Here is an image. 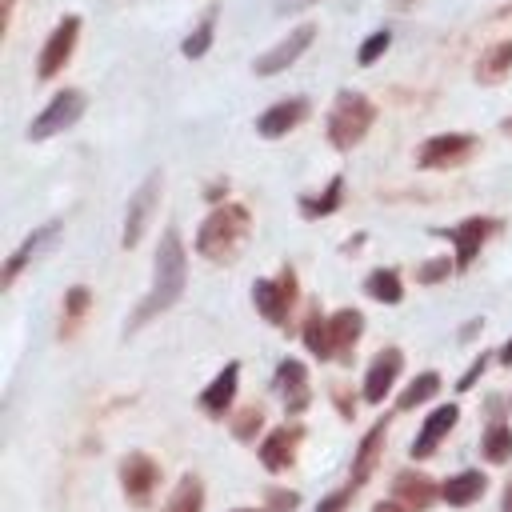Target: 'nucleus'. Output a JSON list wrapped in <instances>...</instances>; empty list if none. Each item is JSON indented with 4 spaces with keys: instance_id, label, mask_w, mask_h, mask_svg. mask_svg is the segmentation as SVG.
Here are the masks:
<instances>
[{
    "instance_id": "obj_32",
    "label": "nucleus",
    "mask_w": 512,
    "mask_h": 512,
    "mask_svg": "<svg viewBox=\"0 0 512 512\" xmlns=\"http://www.w3.org/2000/svg\"><path fill=\"white\" fill-rule=\"evenodd\" d=\"M84 308H88V288H72V292H68V300H64L68 324H76V320L84 316Z\"/></svg>"
},
{
    "instance_id": "obj_27",
    "label": "nucleus",
    "mask_w": 512,
    "mask_h": 512,
    "mask_svg": "<svg viewBox=\"0 0 512 512\" xmlns=\"http://www.w3.org/2000/svg\"><path fill=\"white\" fill-rule=\"evenodd\" d=\"M484 456H488L492 464H504V460H512V428H504V424H492V428L484 432Z\"/></svg>"
},
{
    "instance_id": "obj_19",
    "label": "nucleus",
    "mask_w": 512,
    "mask_h": 512,
    "mask_svg": "<svg viewBox=\"0 0 512 512\" xmlns=\"http://www.w3.org/2000/svg\"><path fill=\"white\" fill-rule=\"evenodd\" d=\"M440 496H444L452 508H464V504H472V500L484 496V476H480V472H460V476H452V480L440 488Z\"/></svg>"
},
{
    "instance_id": "obj_42",
    "label": "nucleus",
    "mask_w": 512,
    "mask_h": 512,
    "mask_svg": "<svg viewBox=\"0 0 512 512\" xmlns=\"http://www.w3.org/2000/svg\"><path fill=\"white\" fill-rule=\"evenodd\" d=\"M12 8H16V0H4V20L12 16Z\"/></svg>"
},
{
    "instance_id": "obj_20",
    "label": "nucleus",
    "mask_w": 512,
    "mask_h": 512,
    "mask_svg": "<svg viewBox=\"0 0 512 512\" xmlns=\"http://www.w3.org/2000/svg\"><path fill=\"white\" fill-rule=\"evenodd\" d=\"M328 328H332V348H336V352H348V348L356 344L360 328H364V316H360L356 308H344V312H336V316L328 320Z\"/></svg>"
},
{
    "instance_id": "obj_30",
    "label": "nucleus",
    "mask_w": 512,
    "mask_h": 512,
    "mask_svg": "<svg viewBox=\"0 0 512 512\" xmlns=\"http://www.w3.org/2000/svg\"><path fill=\"white\" fill-rule=\"evenodd\" d=\"M440 388V376L436 372H420L408 388H404V396H400V408H416V404H424L432 392Z\"/></svg>"
},
{
    "instance_id": "obj_33",
    "label": "nucleus",
    "mask_w": 512,
    "mask_h": 512,
    "mask_svg": "<svg viewBox=\"0 0 512 512\" xmlns=\"http://www.w3.org/2000/svg\"><path fill=\"white\" fill-rule=\"evenodd\" d=\"M440 276H448V260H428V264L420 268V280H424V284H436Z\"/></svg>"
},
{
    "instance_id": "obj_21",
    "label": "nucleus",
    "mask_w": 512,
    "mask_h": 512,
    "mask_svg": "<svg viewBox=\"0 0 512 512\" xmlns=\"http://www.w3.org/2000/svg\"><path fill=\"white\" fill-rule=\"evenodd\" d=\"M508 68H512V40L488 48V52L480 56V64H476V76H480L484 84H496V80H504Z\"/></svg>"
},
{
    "instance_id": "obj_8",
    "label": "nucleus",
    "mask_w": 512,
    "mask_h": 512,
    "mask_svg": "<svg viewBox=\"0 0 512 512\" xmlns=\"http://www.w3.org/2000/svg\"><path fill=\"white\" fill-rule=\"evenodd\" d=\"M312 36H316V28H312V24H300V28H292V32H288V40H280L272 52H264V56L256 60V72H260V76L284 72V68H288V64H292V60H296V56H300L308 44H312Z\"/></svg>"
},
{
    "instance_id": "obj_6",
    "label": "nucleus",
    "mask_w": 512,
    "mask_h": 512,
    "mask_svg": "<svg viewBox=\"0 0 512 512\" xmlns=\"http://www.w3.org/2000/svg\"><path fill=\"white\" fill-rule=\"evenodd\" d=\"M156 200H160V172H152V176L136 188V196L128 200V216H124V248L140 244V236H144V228H148V216H152Z\"/></svg>"
},
{
    "instance_id": "obj_24",
    "label": "nucleus",
    "mask_w": 512,
    "mask_h": 512,
    "mask_svg": "<svg viewBox=\"0 0 512 512\" xmlns=\"http://www.w3.org/2000/svg\"><path fill=\"white\" fill-rule=\"evenodd\" d=\"M200 504H204V488H200V480H196V476H184L180 488L172 492V500L164 504V512H200Z\"/></svg>"
},
{
    "instance_id": "obj_13",
    "label": "nucleus",
    "mask_w": 512,
    "mask_h": 512,
    "mask_svg": "<svg viewBox=\"0 0 512 512\" xmlns=\"http://www.w3.org/2000/svg\"><path fill=\"white\" fill-rule=\"evenodd\" d=\"M400 364H404V360H400V352H396V348H384V352L372 360L368 376H364V400L380 404V400H384V392L392 388V380H396Z\"/></svg>"
},
{
    "instance_id": "obj_22",
    "label": "nucleus",
    "mask_w": 512,
    "mask_h": 512,
    "mask_svg": "<svg viewBox=\"0 0 512 512\" xmlns=\"http://www.w3.org/2000/svg\"><path fill=\"white\" fill-rule=\"evenodd\" d=\"M380 440H384V424H376V428L360 440L356 464H352V484H364V480H368V472H372V464H376V452H380Z\"/></svg>"
},
{
    "instance_id": "obj_44",
    "label": "nucleus",
    "mask_w": 512,
    "mask_h": 512,
    "mask_svg": "<svg viewBox=\"0 0 512 512\" xmlns=\"http://www.w3.org/2000/svg\"><path fill=\"white\" fill-rule=\"evenodd\" d=\"M236 512H256V508H236Z\"/></svg>"
},
{
    "instance_id": "obj_16",
    "label": "nucleus",
    "mask_w": 512,
    "mask_h": 512,
    "mask_svg": "<svg viewBox=\"0 0 512 512\" xmlns=\"http://www.w3.org/2000/svg\"><path fill=\"white\" fill-rule=\"evenodd\" d=\"M488 232H492V220H480V216H472V220H464L460 228L448 232V236L456 240V264H460V268H468V260L480 252V244H484Z\"/></svg>"
},
{
    "instance_id": "obj_26",
    "label": "nucleus",
    "mask_w": 512,
    "mask_h": 512,
    "mask_svg": "<svg viewBox=\"0 0 512 512\" xmlns=\"http://www.w3.org/2000/svg\"><path fill=\"white\" fill-rule=\"evenodd\" d=\"M212 28H216V4L200 16V24L192 28V36L184 40V56H188V60H196V56H204V52H208V44H212Z\"/></svg>"
},
{
    "instance_id": "obj_34",
    "label": "nucleus",
    "mask_w": 512,
    "mask_h": 512,
    "mask_svg": "<svg viewBox=\"0 0 512 512\" xmlns=\"http://www.w3.org/2000/svg\"><path fill=\"white\" fill-rule=\"evenodd\" d=\"M348 496H352V488H348V492H336V496H324L316 512H340V508L348 504Z\"/></svg>"
},
{
    "instance_id": "obj_12",
    "label": "nucleus",
    "mask_w": 512,
    "mask_h": 512,
    "mask_svg": "<svg viewBox=\"0 0 512 512\" xmlns=\"http://www.w3.org/2000/svg\"><path fill=\"white\" fill-rule=\"evenodd\" d=\"M460 420V408L456 404H440L428 420H424V428H420V436L412 440V456H428V452H436V444L452 432V424Z\"/></svg>"
},
{
    "instance_id": "obj_39",
    "label": "nucleus",
    "mask_w": 512,
    "mask_h": 512,
    "mask_svg": "<svg viewBox=\"0 0 512 512\" xmlns=\"http://www.w3.org/2000/svg\"><path fill=\"white\" fill-rule=\"evenodd\" d=\"M372 512H404V508H400V504H396V500H380V504H376V508H372Z\"/></svg>"
},
{
    "instance_id": "obj_31",
    "label": "nucleus",
    "mask_w": 512,
    "mask_h": 512,
    "mask_svg": "<svg viewBox=\"0 0 512 512\" xmlns=\"http://www.w3.org/2000/svg\"><path fill=\"white\" fill-rule=\"evenodd\" d=\"M388 44H392V32H388V28H380V32H372V36L360 44V56H356V60H360V64H376V60L384 56V48H388Z\"/></svg>"
},
{
    "instance_id": "obj_14",
    "label": "nucleus",
    "mask_w": 512,
    "mask_h": 512,
    "mask_svg": "<svg viewBox=\"0 0 512 512\" xmlns=\"http://www.w3.org/2000/svg\"><path fill=\"white\" fill-rule=\"evenodd\" d=\"M304 112H308L304 100H280V104H272V108L256 120V128H260V136H284L288 128H296V124L304 120Z\"/></svg>"
},
{
    "instance_id": "obj_35",
    "label": "nucleus",
    "mask_w": 512,
    "mask_h": 512,
    "mask_svg": "<svg viewBox=\"0 0 512 512\" xmlns=\"http://www.w3.org/2000/svg\"><path fill=\"white\" fill-rule=\"evenodd\" d=\"M252 424H260V412H244V416H240V424H236V436H240V440H248Z\"/></svg>"
},
{
    "instance_id": "obj_2",
    "label": "nucleus",
    "mask_w": 512,
    "mask_h": 512,
    "mask_svg": "<svg viewBox=\"0 0 512 512\" xmlns=\"http://www.w3.org/2000/svg\"><path fill=\"white\" fill-rule=\"evenodd\" d=\"M248 236V212L240 204H224L216 208L204 224H200V236H196V252L208 256V260H232L240 252Z\"/></svg>"
},
{
    "instance_id": "obj_41",
    "label": "nucleus",
    "mask_w": 512,
    "mask_h": 512,
    "mask_svg": "<svg viewBox=\"0 0 512 512\" xmlns=\"http://www.w3.org/2000/svg\"><path fill=\"white\" fill-rule=\"evenodd\" d=\"M504 512H512V484H508V492H504Z\"/></svg>"
},
{
    "instance_id": "obj_5",
    "label": "nucleus",
    "mask_w": 512,
    "mask_h": 512,
    "mask_svg": "<svg viewBox=\"0 0 512 512\" xmlns=\"http://www.w3.org/2000/svg\"><path fill=\"white\" fill-rule=\"evenodd\" d=\"M292 292H296L292 272H284L280 280H256V284H252V300H256L260 316H264V320H272V324H284V320H288Z\"/></svg>"
},
{
    "instance_id": "obj_17",
    "label": "nucleus",
    "mask_w": 512,
    "mask_h": 512,
    "mask_svg": "<svg viewBox=\"0 0 512 512\" xmlns=\"http://www.w3.org/2000/svg\"><path fill=\"white\" fill-rule=\"evenodd\" d=\"M236 376H240V364H228L208 388H204V396H200V404H204V412H212V416H220L228 404H232V396H236Z\"/></svg>"
},
{
    "instance_id": "obj_25",
    "label": "nucleus",
    "mask_w": 512,
    "mask_h": 512,
    "mask_svg": "<svg viewBox=\"0 0 512 512\" xmlns=\"http://www.w3.org/2000/svg\"><path fill=\"white\" fill-rule=\"evenodd\" d=\"M304 344H308V352L320 356V360L336 356V348H332V328H328V320H320V316H312V320L304 324Z\"/></svg>"
},
{
    "instance_id": "obj_18",
    "label": "nucleus",
    "mask_w": 512,
    "mask_h": 512,
    "mask_svg": "<svg viewBox=\"0 0 512 512\" xmlns=\"http://www.w3.org/2000/svg\"><path fill=\"white\" fill-rule=\"evenodd\" d=\"M296 436H300V432L280 428V432H272V436L260 444V460H264L268 472H280V468L292 464V444H296Z\"/></svg>"
},
{
    "instance_id": "obj_43",
    "label": "nucleus",
    "mask_w": 512,
    "mask_h": 512,
    "mask_svg": "<svg viewBox=\"0 0 512 512\" xmlns=\"http://www.w3.org/2000/svg\"><path fill=\"white\" fill-rule=\"evenodd\" d=\"M504 132H512V120H504Z\"/></svg>"
},
{
    "instance_id": "obj_15",
    "label": "nucleus",
    "mask_w": 512,
    "mask_h": 512,
    "mask_svg": "<svg viewBox=\"0 0 512 512\" xmlns=\"http://www.w3.org/2000/svg\"><path fill=\"white\" fill-rule=\"evenodd\" d=\"M276 388L284 392V404L292 412H300L308 404V376H304V364L300 360H280L276 368Z\"/></svg>"
},
{
    "instance_id": "obj_28",
    "label": "nucleus",
    "mask_w": 512,
    "mask_h": 512,
    "mask_svg": "<svg viewBox=\"0 0 512 512\" xmlns=\"http://www.w3.org/2000/svg\"><path fill=\"white\" fill-rule=\"evenodd\" d=\"M364 288H368V296H376V300H384V304H396V300L404 296L400 276H396V272H384V268H380V272H372Z\"/></svg>"
},
{
    "instance_id": "obj_23",
    "label": "nucleus",
    "mask_w": 512,
    "mask_h": 512,
    "mask_svg": "<svg viewBox=\"0 0 512 512\" xmlns=\"http://www.w3.org/2000/svg\"><path fill=\"white\" fill-rule=\"evenodd\" d=\"M396 496L408 500V504H416V508H428V500H432V480H428V476H416V472H400V476H396Z\"/></svg>"
},
{
    "instance_id": "obj_1",
    "label": "nucleus",
    "mask_w": 512,
    "mask_h": 512,
    "mask_svg": "<svg viewBox=\"0 0 512 512\" xmlns=\"http://www.w3.org/2000/svg\"><path fill=\"white\" fill-rule=\"evenodd\" d=\"M184 280H188L184 244H180L176 228H168V232L160 236V248H156V276H152V292L140 300L136 316L128 320V332H132V328H140L144 320L160 316L164 308H172V304L180 300V292H184Z\"/></svg>"
},
{
    "instance_id": "obj_10",
    "label": "nucleus",
    "mask_w": 512,
    "mask_h": 512,
    "mask_svg": "<svg viewBox=\"0 0 512 512\" xmlns=\"http://www.w3.org/2000/svg\"><path fill=\"white\" fill-rule=\"evenodd\" d=\"M56 232H60V224H56V220H52V224H44V228H36V232H32V236H28V240L8 256L4 276H0V288H8V284H12V280H16V276H20V272H24V268H28V264H32V260L52 244V240H56Z\"/></svg>"
},
{
    "instance_id": "obj_3",
    "label": "nucleus",
    "mask_w": 512,
    "mask_h": 512,
    "mask_svg": "<svg viewBox=\"0 0 512 512\" xmlns=\"http://www.w3.org/2000/svg\"><path fill=\"white\" fill-rule=\"evenodd\" d=\"M372 116L376 108L360 96V92H340L336 104H332V116H328V140L336 148H352L364 140V132L372 128Z\"/></svg>"
},
{
    "instance_id": "obj_11",
    "label": "nucleus",
    "mask_w": 512,
    "mask_h": 512,
    "mask_svg": "<svg viewBox=\"0 0 512 512\" xmlns=\"http://www.w3.org/2000/svg\"><path fill=\"white\" fill-rule=\"evenodd\" d=\"M120 480H124V492L132 496V504H144L152 496V488H156V464L144 452H132L120 464Z\"/></svg>"
},
{
    "instance_id": "obj_37",
    "label": "nucleus",
    "mask_w": 512,
    "mask_h": 512,
    "mask_svg": "<svg viewBox=\"0 0 512 512\" xmlns=\"http://www.w3.org/2000/svg\"><path fill=\"white\" fill-rule=\"evenodd\" d=\"M272 508H296V496H292V492H288V496L276 492V496H272Z\"/></svg>"
},
{
    "instance_id": "obj_36",
    "label": "nucleus",
    "mask_w": 512,
    "mask_h": 512,
    "mask_svg": "<svg viewBox=\"0 0 512 512\" xmlns=\"http://www.w3.org/2000/svg\"><path fill=\"white\" fill-rule=\"evenodd\" d=\"M480 372H484V356H480V360H476V364H472V368L464 372V380H460V388H468V384H472V380H476Z\"/></svg>"
},
{
    "instance_id": "obj_38",
    "label": "nucleus",
    "mask_w": 512,
    "mask_h": 512,
    "mask_svg": "<svg viewBox=\"0 0 512 512\" xmlns=\"http://www.w3.org/2000/svg\"><path fill=\"white\" fill-rule=\"evenodd\" d=\"M304 4H312V0H276L280 12H296V8H304Z\"/></svg>"
},
{
    "instance_id": "obj_4",
    "label": "nucleus",
    "mask_w": 512,
    "mask_h": 512,
    "mask_svg": "<svg viewBox=\"0 0 512 512\" xmlns=\"http://www.w3.org/2000/svg\"><path fill=\"white\" fill-rule=\"evenodd\" d=\"M80 116H84V92L64 88V92H56V96H52V104H48V108L28 124V136H32V140H48V136H56V132L72 128Z\"/></svg>"
},
{
    "instance_id": "obj_40",
    "label": "nucleus",
    "mask_w": 512,
    "mask_h": 512,
    "mask_svg": "<svg viewBox=\"0 0 512 512\" xmlns=\"http://www.w3.org/2000/svg\"><path fill=\"white\" fill-rule=\"evenodd\" d=\"M500 360H504V364H512V340H508V344L500 348Z\"/></svg>"
},
{
    "instance_id": "obj_7",
    "label": "nucleus",
    "mask_w": 512,
    "mask_h": 512,
    "mask_svg": "<svg viewBox=\"0 0 512 512\" xmlns=\"http://www.w3.org/2000/svg\"><path fill=\"white\" fill-rule=\"evenodd\" d=\"M76 32H80V20H76V16H64V20L56 24V32L48 36V44H44V52H40V76H44V80L56 76V72L68 64L72 44H76Z\"/></svg>"
},
{
    "instance_id": "obj_29",
    "label": "nucleus",
    "mask_w": 512,
    "mask_h": 512,
    "mask_svg": "<svg viewBox=\"0 0 512 512\" xmlns=\"http://www.w3.org/2000/svg\"><path fill=\"white\" fill-rule=\"evenodd\" d=\"M340 192H344V180L336 176V180L328 184V192H324V196H316V200H312V196H304V200H300L304 216H328V212H336V204H340Z\"/></svg>"
},
{
    "instance_id": "obj_9",
    "label": "nucleus",
    "mask_w": 512,
    "mask_h": 512,
    "mask_svg": "<svg viewBox=\"0 0 512 512\" xmlns=\"http://www.w3.org/2000/svg\"><path fill=\"white\" fill-rule=\"evenodd\" d=\"M472 136L468 132H448V136H432L424 148H420V168H444V164H456L472 152Z\"/></svg>"
}]
</instances>
